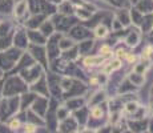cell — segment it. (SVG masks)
<instances>
[{"mask_svg":"<svg viewBox=\"0 0 153 133\" xmlns=\"http://www.w3.org/2000/svg\"><path fill=\"white\" fill-rule=\"evenodd\" d=\"M28 85L22 76L8 75L7 79H4L3 84V96H20L22 93L27 92Z\"/></svg>","mask_w":153,"mask_h":133,"instance_id":"6da1fadb","label":"cell"},{"mask_svg":"<svg viewBox=\"0 0 153 133\" xmlns=\"http://www.w3.org/2000/svg\"><path fill=\"white\" fill-rule=\"evenodd\" d=\"M20 111L19 96H3L0 99V121H7Z\"/></svg>","mask_w":153,"mask_h":133,"instance_id":"7a4b0ae2","label":"cell"},{"mask_svg":"<svg viewBox=\"0 0 153 133\" xmlns=\"http://www.w3.org/2000/svg\"><path fill=\"white\" fill-rule=\"evenodd\" d=\"M20 56H22V49L17 47H10L4 51H0V69L4 73L11 72Z\"/></svg>","mask_w":153,"mask_h":133,"instance_id":"3957f363","label":"cell"},{"mask_svg":"<svg viewBox=\"0 0 153 133\" xmlns=\"http://www.w3.org/2000/svg\"><path fill=\"white\" fill-rule=\"evenodd\" d=\"M12 45L17 47V48L23 49L28 45V36L22 31H16L13 32V36H12Z\"/></svg>","mask_w":153,"mask_h":133,"instance_id":"277c9868","label":"cell"},{"mask_svg":"<svg viewBox=\"0 0 153 133\" xmlns=\"http://www.w3.org/2000/svg\"><path fill=\"white\" fill-rule=\"evenodd\" d=\"M27 11V0H17L13 4V15L16 17H22Z\"/></svg>","mask_w":153,"mask_h":133,"instance_id":"5b68a950","label":"cell"},{"mask_svg":"<svg viewBox=\"0 0 153 133\" xmlns=\"http://www.w3.org/2000/svg\"><path fill=\"white\" fill-rule=\"evenodd\" d=\"M13 0H0V13L10 15L13 11Z\"/></svg>","mask_w":153,"mask_h":133,"instance_id":"8992f818","label":"cell"},{"mask_svg":"<svg viewBox=\"0 0 153 133\" xmlns=\"http://www.w3.org/2000/svg\"><path fill=\"white\" fill-rule=\"evenodd\" d=\"M12 36L13 32L10 35H5V36H0V51H4V49L12 47Z\"/></svg>","mask_w":153,"mask_h":133,"instance_id":"52a82bcc","label":"cell"},{"mask_svg":"<svg viewBox=\"0 0 153 133\" xmlns=\"http://www.w3.org/2000/svg\"><path fill=\"white\" fill-rule=\"evenodd\" d=\"M12 25L8 22H0V36H5V35L12 33Z\"/></svg>","mask_w":153,"mask_h":133,"instance_id":"ba28073f","label":"cell"},{"mask_svg":"<svg viewBox=\"0 0 153 133\" xmlns=\"http://www.w3.org/2000/svg\"><path fill=\"white\" fill-rule=\"evenodd\" d=\"M3 84H4V77L0 79V99L3 97Z\"/></svg>","mask_w":153,"mask_h":133,"instance_id":"9c48e42d","label":"cell"},{"mask_svg":"<svg viewBox=\"0 0 153 133\" xmlns=\"http://www.w3.org/2000/svg\"><path fill=\"white\" fill-rule=\"evenodd\" d=\"M97 35H99V36H102V35H105V29L104 28H99Z\"/></svg>","mask_w":153,"mask_h":133,"instance_id":"30bf717a","label":"cell"},{"mask_svg":"<svg viewBox=\"0 0 153 133\" xmlns=\"http://www.w3.org/2000/svg\"><path fill=\"white\" fill-rule=\"evenodd\" d=\"M93 114H95V116H99V114H100V109H95V111H93Z\"/></svg>","mask_w":153,"mask_h":133,"instance_id":"8fae6325","label":"cell"},{"mask_svg":"<svg viewBox=\"0 0 153 133\" xmlns=\"http://www.w3.org/2000/svg\"><path fill=\"white\" fill-rule=\"evenodd\" d=\"M1 77H4V72H3V71L0 69V79H1Z\"/></svg>","mask_w":153,"mask_h":133,"instance_id":"7c38bea8","label":"cell"}]
</instances>
